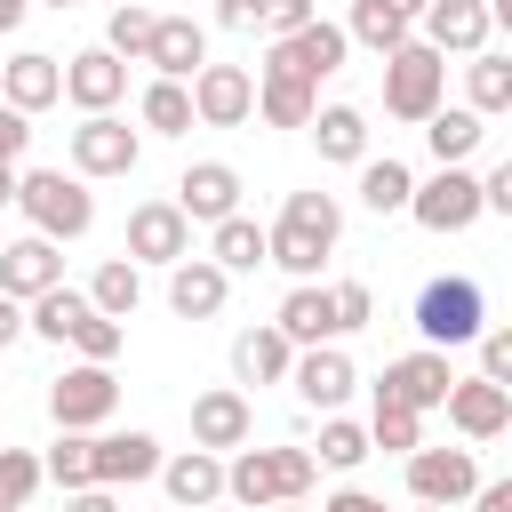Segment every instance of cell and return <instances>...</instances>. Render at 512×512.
<instances>
[{
  "label": "cell",
  "mask_w": 512,
  "mask_h": 512,
  "mask_svg": "<svg viewBox=\"0 0 512 512\" xmlns=\"http://www.w3.org/2000/svg\"><path fill=\"white\" fill-rule=\"evenodd\" d=\"M336 232H344L336 192H288V200H280V224L264 232V264H280L288 280H312V272L328 264Z\"/></svg>",
  "instance_id": "obj_1"
},
{
  "label": "cell",
  "mask_w": 512,
  "mask_h": 512,
  "mask_svg": "<svg viewBox=\"0 0 512 512\" xmlns=\"http://www.w3.org/2000/svg\"><path fill=\"white\" fill-rule=\"evenodd\" d=\"M312 488H320L312 448H232V464H224V496H232V504H248V512L304 504Z\"/></svg>",
  "instance_id": "obj_2"
},
{
  "label": "cell",
  "mask_w": 512,
  "mask_h": 512,
  "mask_svg": "<svg viewBox=\"0 0 512 512\" xmlns=\"http://www.w3.org/2000/svg\"><path fill=\"white\" fill-rule=\"evenodd\" d=\"M16 208L32 216L40 240H80L96 224V192L72 168H16Z\"/></svg>",
  "instance_id": "obj_3"
},
{
  "label": "cell",
  "mask_w": 512,
  "mask_h": 512,
  "mask_svg": "<svg viewBox=\"0 0 512 512\" xmlns=\"http://www.w3.org/2000/svg\"><path fill=\"white\" fill-rule=\"evenodd\" d=\"M488 328V296H480V280H464V272H440V280H424L416 288V336L432 344V352H448V344H472Z\"/></svg>",
  "instance_id": "obj_4"
},
{
  "label": "cell",
  "mask_w": 512,
  "mask_h": 512,
  "mask_svg": "<svg viewBox=\"0 0 512 512\" xmlns=\"http://www.w3.org/2000/svg\"><path fill=\"white\" fill-rule=\"evenodd\" d=\"M440 96H448V56H432L424 40H400V48L384 56V112L424 128V120L440 112Z\"/></svg>",
  "instance_id": "obj_5"
},
{
  "label": "cell",
  "mask_w": 512,
  "mask_h": 512,
  "mask_svg": "<svg viewBox=\"0 0 512 512\" xmlns=\"http://www.w3.org/2000/svg\"><path fill=\"white\" fill-rule=\"evenodd\" d=\"M136 160H144V136H136L120 112H88V120L72 128V176H80V184H96V176H136Z\"/></svg>",
  "instance_id": "obj_6"
},
{
  "label": "cell",
  "mask_w": 512,
  "mask_h": 512,
  "mask_svg": "<svg viewBox=\"0 0 512 512\" xmlns=\"http://www.w3.org/2000/svg\"><path fill=\"white\" fill-rule=\"evenodd\" d=\"M112 408H120V376L96 368V360H80V368H64V376L48 384L56 432H96V424H112Z\"/></svg>",
  "instance_id": "obj_7"
},
{
  "label": "cell",
  "mask_w": 512,
  "mask_h": 512,
  "mask_svg": "<svg viewBox=\"0 0 512 512\" xmlns=\"http://www.w3.org/2000/svg\"><path fill=\"white\" fill-rule=\"evenodd\" d=\"M408 216H416L424 232H472V224H480V176H472V168L424 176V184L408 192Z\"/></svg>",
  "instance_id": "obj_8"
},
{
  "label": "cell",
  "mask_w": 512,
  "mask_h": 512,
  "mask_svg": "<svg viewBox=\"0 0 512 512\" xmlns=\"http://www.w3.org/2000/svg\"><path fill=\"white\" fill-rule=\"evenodd\" d=\"M184 88H192V128H240L256 112V72L240 64H200Z\"/></svg>",
  "instance_id": "obj_9"
},
{
  "label": "cell",
  "mask_w": 512,
  "mask_h": 512,
  "mask_svg": "<svg viewBox=\"0 0 512 512\" xmlns=\"http://www.w3.org/2000/svg\"><path fill=\"white\" fill-rule=\"evenodd\" d=\"M136 272L144 264H184L192 256V224L176 216V200H136L128 208V248H120Z\"/></svg>",
  "instance_id": "obj_10"
},
{
  "label": "cell",
  "mask_w": 512,
  "mask_h": 512,
  "mask_svg": "<svg viewBox=\"0 0 512 512\" xmlns=\"http://www.w3.org/2000/svg\"><path fill=\"white\" fill-rule=\"evenodd\" d=\"M472 488H480V456H472V448H416V456H408V496H416V504L456 512Z\"/></svg>",
  "instance_id": "obj_11"
},
{
  "label": "cell",
  "mask_w": 512,
  "mask_h": 512,
  "mask_svg": "<svg viewBox=\"0 0 512 512\" xmlns=\"http://www.w3.org/2000/svg\"><path fill=\"white\" fill-rule=\"evenodd\" d=\"M344 56H352V40H344V24H328V16H312L304 32H288V40H272V72H296V80H328V72H344Z\"/></svg>",
  "instance_id": "obj_12"
},
{
  "label": "cell",
  "mask_w": 512,
  "mask_h": 512,
  "mask_svg": "<svg viewBox=\"0 0 512 512\" xmlns=\"http://www.w3.org/2000/svg\"><path fill=\"white\" fill-rule=\"evenodd\" d=\"M176 216H184V224H224V216H240V168H232V160H192V168L176 176Z\"/></svg>",
  "instance_id": "obj_13"
},
{
  "label": "cell",
  "mask_w": 512,
  "mask_h": 512,
  "mask_svg": "<svg viewBox=\"0 0 512 512\" xmlns=\"http://www.w3.org/2000/svg\"><path fill=\"white\" fill-rule=\"evenodd\" d=\"M248 432H256V408H248V392H240V384H216V392H200V400H192V448L232 456V448H248Z\"/></svg>",
  "instance_id": "obj_14"
},
{
  "label": "cell",
  "mask_w": 512,
  "mask_h": 512,
  "mask_svg": "<svg viewBox=\"0 0 512 512\" xmlns=\"http://www.w3.org/2000/svg\"><path fill=\"white\" fill-rule=\"evenodd\" d=\"M416 24H424V48H432V56H480L488 32H496L488 0H424Z\"/></svg>",
  "instance_id": "obj_15"
},
{
  "label": "cell",
  "mask_w": 512,
  "mask_h": 512,
  "mask_svg": "<svg viewBox=\"0 0 512 512\" xmlns=\"http://www.w3.org/2000/svg\"><path fill=\"white\" fill-rule=\"evenodd\" d=\"M448 384H456V368H448V352H432V344H416L408 360H392V368L376 376V392H384V400H400V408H416V416H424V408H440V400H448Z\"/></svg>",
  "instance_id": "obj_16"
},
{
  "label": "cell",
  "mask_w": 512,
  "mask_h": 512,
  "mask_svg": "<svg viewBox=\"0 0 512 512\" xmlns=\"http://www.w3.org/2000/svg\"><path fill=\"white\" fill-rule=\"evenodd\" d=\"M0 104L8 112H48V104H64V64L48 56V48H16L8 64H0Z\"/></svg>",
  "instance_id": "obj_17"
},
{
  "label": "cell",
  "mask_w": 512,
  "mask_h": 512,
  "mask_svg": "<svg viewBox=\"0 0 512 512\" xmlns=\"http://www.w3.org/2000/svg\"><path fill=\"white\" fill-rule=\"evenodd\" d=\"M120 96H128V64H120L112 48L64 56V104H80V120H88V112H112Z\"/></svg>",
  "instance_id": "obj_18"
},
{
  "label": "cell",
  "mask_w": 512,
  "mask_h": 512,
  "mask_svg": "<svg viewBox=\"0 0 512 512\" xmlns=\"http://www.w3.org/2000/svg\"><path fill=\"white\" fill-rule=\"evenodd\" d=\"M48 288H64V256H56V240H40V232L8 240V248H0V296L32 304V296H48Z\"/></svg>",
  "instance_id": "obj_19"
},
{
  "label": "cell",
  "mask_w": 512,
  "mask_h": 512,
  "mask_svg": "<svg viewBox=\"0 0 512 512\" xmlns=\"http://www.w3.org/2000/svg\"><path fill=\"white\" fill-rule=\"evenodd\" d=\"M288 384H296V400L304 408H320V416H336L344 400H352V360H344V344H312V352H296V368H288Z\"/></svg>",
  "instance_id": "obj_20"
},
{
  "label": "cell",
  "mask_w": 512,
  "mask_h": 512,
  "mask_svg": "<svg viewBox=\"0 0 512 512\" xmlns=\"http://www.w3.org/2000/svg\"><path fill=\"white\" fill-rule=\"evenodd\" d=\"M440 408H448V424H456L464 440H496V432H512V392L488 384V376H456Z\"/></svg>",
  "instance_id": "obj_21"
},
{
  "label": "cell",
  "mask_w": 512,
  "mask_h": 512,
  "mask_svg": "<svg viewBox=\"0 0 512 512\" xmlns=\"http://www.w3.org/2000/svg\"><path fill=\"white\" fill-rule=\"evenodd\" d=\"M152 480L168 488L176 512H208V504H224V456H208V448H176V456H160Z\"/></svg>",
  "instance_id": "obj_22"
},
{
  "label": "cell",
  "mask_w": 512,
  "mask_h": 512,
  "mask_svg": "<svg viewBox=\"0 0 512 512\" xmlns=\"http://www.w3.org/2000/svg\"><path fill=\"white\" fill-rule=\"evenodd\" d=\"M272 328H280L296 352H312V344H336V304H328V288H320V280H296V288L280 296Z\"/></svg>",
  "instance_id": "obj_23"
},
{
  "label": "cell",
  "mask_w": 512,
  "mask_h": 512,
  "mask_svg": "<svg viewBox=\"0 0 512 512\" xmlns=\"http://www.w3.org/2000/svg\"><path fill=\"white\" fill-rule=\"evenodd\" d=\"M96 488H136L160 472V440L152 432H96Z\"/></svg>",
  "instance_id": "obj_24"
},
{
  "label": "cell",
  "mask_w": 512,
  "mask_h": 512,
  "mask_svg": "<svg viewBox=\"0 0 512 512\" xmlns=\"http://www.w3.org/2000/svg\"><path fill=\"white\" fill-rule=\"evenodd\" d=\"M144 64H152V80H192V72L208 64V32H200L192 16H160V24H152Z\"/></svg>",
  "instance_id": "obj_25"
},
{
  "label": "cell",
  "mask_w": 512,
  "mask_h": 512,
  "mask_svg": "<svg viewBox=\"0 0 512 512\" xmlns=\"http://www.w3.org/2000/svg\"><path fill=\"white\" fill-rule=\"evenodd\" d=\"M224 296H232V280H224L208 256L168 264V312H176V320H216V312H224Z\"/></svg>",
  "instance_id": "obj_26"
},
{
  "label": "cell",
  "mask_w": 512,
  "mask_h": 512,
  "mask_svg": "<svg viewBox=\"0 0 512 512\" xmlns=\"http://www.w3.org/2000/svg\"><path fill=\"white\" fill-rule=\"evenodd\" d=\"M288 368H296V344L264 320V328H240V344H232V376L240 384H288Z\"/></svg>",
  "instance_id": "obj_27"
},
{
  "label": "cell",
  "mask_w": 512,
  "mask_h": 512,
  "mask_svg": "<svg viewBox=\"0 0 512 512\" xmlns=\"http://www.w3.org/2000/svg\"><path fill=\"white\" fill-rule=\"evenodd\" d=\"M256 112L272 120V128H312V112H320V88L312 80H296V72H256Z\"/></svg>",
  "instance_id": "obj_28"
},
{
  "label": "cell",
  "mask_w": 512,
  "mask_h": 512,
  "mask_svg": "<svg viewBox=\"0 0 512 512\" xmlns=\"http://www.w3.org/2000/svg\"><path fill=\"white\" fill-rule=\"evenodd\" d=\"M312 144H320V160L360 168V160H368V112H360V104H320V112H312Z\"/></svg>",
  "instance_id": "obj_29"
},
{
  "label": "cell",
  "mask_w": 512,
  "mask_h": 512,
  "mask_svg": "<svg viewBox=\"0 0 512 512\" xmlns=\"http://www.w3.org/2000/svg\"><path fill=\"white\" fill-rule=\"evenodd\" d=\"M480 136H488V120H480V112H464V104H440V112L424 120V144H432V160H440V168H464V160L480 152Z\"/></svg>",
  "instance_id": "obj_30"
},
{
  "label": "cell",
  "mask_w": 512,
  "mask_h": 512,
  "mask_svg": "<svg viewBox=\"0 0 512 512\" xmlns=\"http://www.w3.org/2000/svg\"><path fill=\"white\" fill-rule=\"evenodd\" d=\"M208 264L232 280V272H256L264 264V224L256 216H224V224H208Z\"/></svg>",
  "instance_id": "obj_31"
},
{
  "label": "cell",
  "mask_w": 512,
  "mask_h": 512,
  "mask_svg": "<svg viewBox=\"0 0 512 512\" xmlns=\"http://www.w3.org/2000/svg\"><path fill=\"white\" fill-rule=\"evenodd\" d=\"M80 296H88V304H96L104 320H120V328H128V312L144 304V272H136L128 256H104V264H96V280H88Z\"/></svg>",
  "instance_id": "obj_32"
},
{
  "label": "cell",
  "mask_w": 512,
  "mask_h": 512,
  "mask_svg": "<svg viewBox=\"0 0 512 512\" xmlns=\"http://www.w3.org/2000/svg\"><path fill=\"white\" fill-rule=\"evenodd\" d=\"M464 88H472V104H464V112H480V120L512 112V56L480 48V56H472V72H464Z\"/></svg>",
  "instance_id": "obj_33"
},
{
  "label": "cell",
  "mask_w": 512,
  "mask_h": 512,
  "mask_svg": "<svg viewBox=\"0 0 512 512\" xmlns=\"http://www.w3.org/2000/svg\"><path fill=\"white\" fill-rule=\"evenodd\" d=\"M408 192H416V176H408L392 152H384V160H360V208H368V216H400Z\"/></svg>",
  "instance_id": "obj_34"
},
{
  "label": "cell",
  "mask_w": 512,
  "mask_h": 512,
  "mask_svg": "<svg viewBox=\"0 0 512 512\" xmlns=\"http://www.w3.org/2000/svg\"><path fill=\"white\" fill-rule=\"evenodd\" d=\"M368 448H384V456H416V448H424V416L376 392V408H368Z\"/></svg>",
  "instance_id": "obj_35"
},
{
  "label": "cell",
  "mask_w": 512,
  "mask_h": 512,
  "mask_svg": "<svg viewBox=\"0 0 512 512\" xmlns=\"http://www.w3.org/2000/svg\"><path fill=\"white\" fill-rule=\"evenodd\" d=\"M88 448H96V432H56V448L40 456V480H56L64 496L72 488H96V456Z\"/></svg>",
  "instance_id": "obj_36"
},
{
  "label": "cell",
  "mask_w": 512,
  "mask_h": 512,
  "mask_svg": "<svg viewBox=\"0 0 512 512\" xmlns=\"http://www.w3.org/2000/svg\"><path fill=\"white\" fill-rule=\"evenodd\" d=\"M136 120H144L152 136H184V128H192V88H184V80H152V88L136 96Z\"/></svg>",
  "instance_id": "obj_37"
},
{
  "label": "cell",
  "mask_w": 512,
  "mask_h": 512,
  "mask_svg": "<svg viewBox=\"0 0 512 512\" xmlns=\"http://www.w3.org/2000/svg\"><path fill=\"white\" fill-rule=\"evenodd\" d=\"M80 312H88V296H80V288H48V296H32V304H24V328H32V336H48V344H72Z\"/></svg>",
  "instance_id": "obj_38"
},
{
  "label": "cell",
  "mask_w": 512,
  "mask_h": 512,
  "mask_svg": "<svg viewBox=\"0 0 512 512\" xmlns=\"http://www.w3.org/2000/svg\"><path fill=\"white\" fill-rule=\"evenodd\" d=\"M344 40H360V48L392 56L400 40H416V24H408V16H392L384 0H352V24H344Z\"/></svg>",
  "instance_id": "obj_39"
},
{
  "label": "cell",
  "mask_w": 512,
  "mask_h": 512,
  "mask_svg": "<svg viewBox=\"0 0 512 512\" xmlns=\"http://www.w3.org/2000/svg\"><path fill=\"white\" fill-rule=\"evenodd\" d=\"M152 24H160V16H152L144 0H128V8H112V24H104V40H96V48H112L120 64H144V48H152Z\"/></svg>",
  "instance_id": "obj_40"
},
{
  "label": "cell",
  "mask_w": 512,
  "mask_h": 512,
  "mask_svg": "<svg viewBox=\"0 0 512 512\" xmlns=\"http://www.w3.org/2000/svg\"><path fill=\"white\" fill-rule=\"evenodd\" d=\"M360 456H376V448H368V424H352V416H320V448H312V464L352 472Z\"/></svg>",
  "instance_id": "obj_41"
},
{
  "label": "cell",
  "mask_w": 512,
  "mask_h": 512,
  "mask_svg": "<svg viewBox=\"0 0 512 512\" xmlns=\"http://www.w3.org/2000/svg\"><path fill=\"white\" fill-rule=\"evenodd\" d=\"M32 496H40V456L0 440V512H24Z\"/></svg>",
  "instance_id": "obj_42"
},
{
  "label": "cell",
  "mask_w": 512,
  "mask_h": 512,
  "mask_svg": "<svg viewBox=\"0 0 512 512\" xmlns=\"http://www.w3.org/2000/svg\"><path fill=\"white\" fill-rule=\"evenodd\" d=\"M120 344H128V328H120V320H104V312L88 304V312H80V328H72V352H80V360H96V368H112V360H120Z\"/></svg>",
  "instance_id": "obj_43"
},
{
  "label": "cell",
  "mask_w": 512,
  "mask_h": 512,
  "mask_svg": "<svg viewBox=\"0 0 512 512\" xmlns=\"http://www.w3.org/2000/svg\"><path fill=\"white\" fill-rule=\"evenodd\" d=\"M328 304H336V336H352V328H368V320H376V288H368V280H336V288H328Z\"/></svg>",
  "instance_id": "obj_44"
},
{
  "label": "cell",
  "mask_w": 512,
  "mask_h": 512,
  "mask_svg": "<svg viewBox=\"0 0 512 512\" xmlns=\"http://www.w3.org/2000/svg\"><path fill=\"white\" fill-rule=\"evenodd\" d=\"M472 344H480V376H488V384H504V392H512V328H480V336H472Z\"/></svg>",
  "instance_id": "obj_45"
},
{
  "label": "cell",
  "mask_w": 512,
  "mask_h": 512,
  "mask_svg": "<svg viewBox=\"0 0 512 512\" xmlns=\"http://www.w3.org/2000/svg\"><path fill=\"white\" fill-rule=\"evenodd\" d=\"M320 8L312 0H264V16H256V32H272V40H288V32H304Z\"/></svg>",
  "instance_id": "obj_46"
},
{
  "label": "cell",
  "mask_w": 512,
  "mask_h": 512,
  "mask_svg": "<svg viewBox=\"0 0 512 512\" xmlns=\"http://www.w3.org/2000/svg\"><path fill=\"white\" fill-rule=\"evenodd\" d=\"M488 208H496V216H512V160H496V168L480 176V216H488Z\"/></svg>",
  "instance_id": "obj_47"
},
{
  "label": "cell",
  "mask_w": 512,
  "mask_h": 512,
  "mask_svg": "<svg viewBox=\"0 0 512 512\" xmlns=\"http://www.w3.org/2000/svg\"><path fill=\"white\" fill-rule=\"evenodd\" d=\"M24 144H32V120L0 104V168H16V160H24Z\"/></svg>",
  "instance_id": "obj_48"
},
{
  "label": "cell",
  "mask_w": 512,
  "mask_h": 512,
  "mask_svg": "<svg viewBox=\"0 0 512 512\" xmlns=\"http://www.w3.org/2000/svg\"><path fill=\"white\" fill-rule=\"evenodd\" d=\"M256 16H264V0H216V24L224 32H256Z\"/></svg>",
  "instance_id": "obj_49"
},
{
  "label": "cell",
  "mask_w": 512,
  "mask_h": 512,
  "mask_svg": "<svg viewBox=\"0 0 512 512\" xmlns=\"http://www.w3.org/2000/svg\"><path fill=\"white\" fill-rule=\"evenodd\" d=\"M320 512H384V496H368V488H336V496H320Z\"/></svg>",
  "instance_id": "obj_50"
},
{
  "label": "cell",
  "mask_w": 512,
  "mask_h": 512,
  "mask_svg": "<svg viewBox=\"0 0 512 512\" xmlns=\"http://www.w3.org/2000/svg\"><path fill=\"white\" fill-rule=\"evenodd\" d=\"M472 512H512V480H480L472 488Z\"/></svg>",
  "instance_id": "obj_51"
},
{
  "label": "cell",
  "mask_w": 512,
  "mask_h": 512,
  "mask_svg": "<svg viewBox=\"0 0 512 512\" xmlns=\"http://www.w3.org/2000/svg\"><path fill=\"white\" fill-rule=\"evenodd\" d=\"M64 512H120V496H112V488H72Z\"/></svg>",
  "instance_id": "obj_52"
},
{
  "label": "cell",
  "mask_w": 512,
  "mask_h": 512,
  "mask_svg": "<svg viewBox=\"0 0 512 512\" xmlns=\"http://www.w3.org/2000/svg\"><path fill=\"white\" fill-rule=\"evenodd\" d=\"M16 336H24V304H16V296H0V344H16Z\"/></svg>",
  "instance_id": "obj_53"
},
{
  "label": "cell",
  "mask_w": 512,
  "mask_h": 512,
  "mask_svg": "<svg viewBox=\"0 0 512 512\" xmlns=\"http://www.w3.org/2000/svg\"><path fill=\"white\" fill-rule=\"evenodd\" d=\"M24 8H32V0H0V32H16V24H24Z\"/></svg>",
  "instance_id": "obj_54"
},
{
  "label": "cell",
  "mask_w": 512,
  "mask_h": 512,
  "mask_svg": "<svg viewBox=\"0 0 512 512\" xmlns=\"http://www.w3.org/2000/svg\"><path fill=\"white\" fill-rule=\"evenodd\" d=\"M384 8H392V16H408V24L424 16V0H384Z\"/></svg>",
  "instance_id": "obj_55"
},
{
  "label": "cell",
  "mask_w": 512,
  "mask_h": 512,
  "mask_svg": "<svg viewBox=\"0 0 512 512\" xmlns=\"http://www.w3.org/2000/svg\"><path fill=\"white\" fill-rule=\"evenodd\" d=\"M8 200H16V168H0V208H8Z\"/></svg>",
  "instance_id": "obj_56"
},
{
  "label": "cell",
  "mask_w": 512,
  "mask_h": 512,
  "mask_svg": "<svg viewBox=\"0 0 512 512\" xmlns=\"http://www.w3.org/2000/svg\"><path fill=\"white\" fill-rule=\"evenodd\" d=\"M272 512H312V504H272Z\"/></svg>",
  "instance_id": "obj_57"
},
{
  "label": "cell",
  "mask_w": 512,
  "mask_h": 512,
  "mask_svg": "<svg viewBox=\"0 0 512 512\" xmlns=\"http://www.w3.org/2000/svg\"><path fill=\"white\" fill-rule=\"evenodd\" d=\"M40 8H72V0H40Z\"/></svg>",
  "instance_id": "obj_58"
},
{
  "label": "cell",
  "mask_w": 512,
  "mask_h": 512,
  "mask_svg": "<svg viewBox=\"0 0 512 512\" xmlns=\"http://www.w3.org/2000/svg\"><path fill=\"white\" fill-rule=\"evenodd\" d=\"M416 512H440V504H416Z\"/></svg>",
  "instance_id": "obj_59"
},
{
  "label": "cell",
  "mask_w": 512,
  "mask_h": 512,
  "mask_svg": "<svg viewBox=\"0 0 512 512\" xmlns=\"http://www.w3.org/2000/svg\"><path fill=\"white\" fill-rule=\"evenodd\" d=\"M112 8H128V0H112Z\"/></svg>",
  "instance_id": "obj_60"
},
{
  "label": "cell",
  "mask_w": 512,
  "mask_h": 512,
  "mask_svg": "<svg viewBox=\"0 0 512 512\" xmlns=\"http://www.w3.org/2000/svg\"><path fill=\"white\" fill-rule=\"evenodd\" d=\"M208 512H216V504H208Z\"/></svg>",
  "instance_id": "obj_61"
}]
</instances>
